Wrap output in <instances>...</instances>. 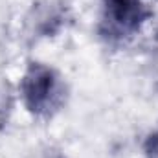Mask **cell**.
Instances as JSON below:
<instances>
[{
  "mask_svg": "<svg viewBox=\"0 0 158 158\" xmlns=\"http://www.w3.org/2000/svg\"><path fill=\"white\" fill-rule=\"evenodd\" d=\"M20 92L28 110L37 116H52L64 101V86L59 76L44 64H31L28 68Z\"/></svg>",
  "mask_w": 158,
  "mask_h": 158,
  "instance_id": "cell-1",
  "label": "cell"
},
{
  "mask_svg": "<svg viewBox=\"0 0 158 158\" xmlns=\"http://www.w3.org/2000/svg\"><path fill=\"white\" fill-rule=\"evenodd\" d=\"M149 17L142 0H105V22L116 35H131Z\"/></svg>",
  "mask_w": 158,
  "mask_h": 158,
  "instance_id": "cell-2",
  "label": "cell"
},
{
  "mask_svg": "<svg viewBox=\"0 0 158 158\" xmlns=\"http://www.w3.org/2000/svg\"><path fill=\"white\" fill-rule=\"evenodd\" d=\"M145 155L149 158H158V132L151 134L145 143Z\"/></svg>",
  "mask_w": 158,
  "mask_h": 158,
  "instance_id": "cell-3",
  "label": "cell"
}]
</instances>
